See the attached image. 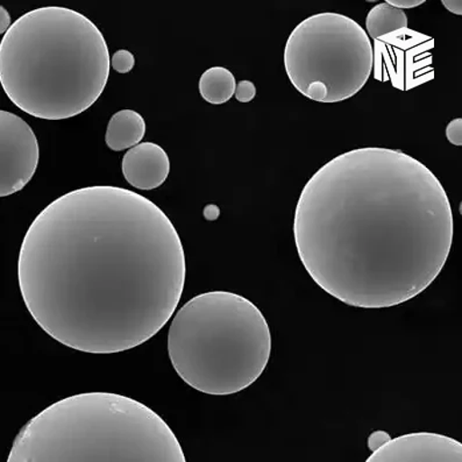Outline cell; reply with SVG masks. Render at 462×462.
<instances>
[{"label":"cell","instance_id":"9a60e30c","mask_svg":"<svg viewBox=\"0 0 462 462\" xmlns=\"http://www.w3.org/2000/svg\"><path fill=\"white\" fill-rule=\"evenodd\" d=\"M236 98L240 103H249L255 98L256 87L252 80L244 79L236 83Z\"/></svg>","mask_w":462,"mask_h":462},{"label":"cell","instance_id":"ba28073f","mask_svg":"<svg viewBox=\"0 0 462 462\" xmlns=\"http://www.w3.org/2000/svg\"><path fill=\"white\" fill-rule=\"evenodd\" d=\"M40 148L30 125L9 111H0V196L22 191L38 170Z\"/></svg>","mask_w":462,"mask_h":462},{"label":"cell","instance_id":"ffe728a7","mask_svg":"<svg viewBox=\"0 0 462 462\" xmlns=\"http://www.w3.org/2000/svg\"><path fill=\"white\" fill-rule=\"evenodd\" d=\"M443 5L446 7V10L452 12L453 14L461 15L462 14V2L461 0H444L441 2Z\"/></svg>","mask_w":462,"mask_h":462},{"label":"cell","instance_id":"2e32d148","mask_svg":"<svg viewBox=\"0 0 462 462\" xmlns=\"http://www.w3.org/2000/svg\"><path fill=\"white\" fill-rule=\"evenodd\" d=\"M445 134L449 143L454 146L460 147L462 144V119L451 120L446 126Z\"/></svg>","mask_w":462,"mask_h":462},{"label":"cell","instance_id":"5b68a950","mask_svg":"<svg viewBox=\"0 0 462 462\" xmlns=\"http://www.w3.org/2000/svg\"><path fill=\"white\" fill-rule=\"evenodd\" d=\"M167 347L184 383L207 395L227 396L251 387L266 371L272 332L263 311L246 297L208 291L176 312Z\"/></svg>","mask_w":462,"mask_h":462},{"label":"cell","instance_id":"30bf717a","mask_svg":"<svg viewBox=\"0 0 462 462\" xmlns=\"http://www.w3.org/2000/svg\"><path fill=\"white\" fill-rule=\"evenodd\" d=\"M122 171L132 187L143 191L154 190L170 176V156L158 143H142L124 155Z\"/></svg>","mask_w":462,"mask_h":462},{"label":"cell","instance_id":"3957f363","mask_svg":"<svg viewBox=\"0 0 462 462\" xmlns=\"http://www.w3.org/2000/svg\"><path fill=\"white\" fill-rule=\"evenodd\" d=\"M107 42L97 25L62 6L32 10L0 43V82L11 102L35 118L64 120L90 108L110 76Z\"/></svg>","mask_w":462,"mask_h":462},{"label":"cell","instance_id":"277c9868","mask_svg":"<svg viewBox=\"0 0 462 462\" xmlns=\"http://www.w3.org/2000/svg\"><path fill=\"white\" fill-rule=\"evenodd\" d=\"M178 437L142 402L106 392L67 397L32 418L7 462H186Z\"/></svg>","mask_w":462,"mask_h":462},{"label":"cell","instance_id":"52a82bcc","mask_svg":"<svg viewBox=\"0 0 462 462\" xmlns=\"http://www.w3.org/2000/svg\"><path fill=\"white\" fill-rule=\"evenodd\" d=\"M433 47L431 36L409 27L381 36L373 43L374 79L401 91L423 86L435 79Z\"/></svg>","mask_w":462,"mask_h":462},{"label":"cell","instance_id":"ac0fdd59","mask_svg":"<svg viewBox=\"0 0 462 462\" xmlns=\"http://www.w3.org/2000/svg\"><path fill=\"white\" fill-rule=\"evenodd\" d=\"M389 5L399 10L415 9L425 3V0H387Z\"/></svg>","mask_w":462,"mask_h":462},{"label":"cell","instance_id":"7c38bea8","mask_svg":"<svg viewBox=\"0 0 462 462\" xmlns=\"http://www.w3.org/2000/svg\"><path fill=\"white\" fill-rule=\"evenodd\" d=\"M236 80L227 68L217 66L208 68L200 76L199 89L205 102L212 106H222L236 94Z\"/></svg>","mask_w":462,"mask_h":462},{"label":"cell","instance_id":"44dd1931","mask_svg":"<svg viewBox=\"0 0 462 462\" xmlns=\"http://www.w3.org/2000/svg\"><path fill=\"white\" fill-rule=\"evenodd\" d=\"M219 214V208L215 204L208 205V207L204 208V217L208 220H216L218 218Z\"/></svg>","mask_w":462,"mask_h":462},{"label":"cell","instance_id":"7a4b0ae2","mask_svg":"<svg viewBox=\"0 0 462 462\" xmlns=\"http://www.w3.org/2000/svg\"><path fill=\"white\" fill-rule=\"evenodd\" d=\"M454 218L443 184L393 148L343 152L297 200L293 238L305 271L349 307L385 309L435 282L451 253Z\"/></svg>","mask_w":462,"mask_h":462},{"label":"cell","instance_id":"4fadbf2b","mask_svg":"<svg viewBox=\"0 0 462 462\" xmlns=\"http://www.w3.org/2000/svg\"><path fill=\"white\" fill-rule=\"evenodd\" d=\"M409 26L408 15L404 11L395 9L387 2L379 3L372 7L365 18V33L369 39H376Z\"/></svg>","mask_w":462,"mask_h":462},{"label":"cell","instance_id":"8fae6325","mask_svg":"<svg viewBox=\"0 0 462 462\" xmlns=\"http://www.w3.org/2000/svg\"><path fill=\"white\" fill-rule=\"evenodd\" d=\"M146 134V122L134 110H120L111 116L107 124L106 143L111 151L131 150L142 143Z\"/></svg>","mask_w":462,"mask_h":462},{"label":"cell","instance_id":"d6986e66","mask_svg":"<svg viewBox=\"0 0 462 462\" xmlns=\"http://www.w3.org/2000/svg\"><path fill=\"white\" fill-rule=\"evenodd\" d=\"M11 15L5 7L0 6V33L5 35L11 27Z\"/></svg>","mask_w":462,"mask_h":462},{"label":"cell","instance_id":"8992f818","mask_svg":"<svg viewBox=\"0 0 462 462\" xmlns=\"http://www.w3.org/2000/svg\"><path fill=\"white\" fill-rule=\"evenodd\" d=\"M284 68L304 97L319 103L345 102L359 94L373 74L372 40L347 15L313 14L289 35Z\"/></svg>","mask_w":462,"mask_h":462},{"label":"cell","instance_id":"6da1fadb","mask_svg":"<svg viewBox=\"0 0 462 462\" xmlns=\"http://www.w3.org/2000/svg\"><path fill=\"white\" fill-rule=\"evenodd\" d=\"M182 240L163 210L115 186L76 189L48 204L23 236L20 293L36 324L75 351L140 346L182 299Z\"/></svg>","mask_w":462,"mask_h":462},{"label":"cell","instance_id":"e0dca14e","mask_svg":"<svg viewBox=\"0 0 462 462\" xmlns=\"http://www.w3.org/2000/svg\"><path fill=\"white\" fill-rule=\"evenodd\" d=\"M391 439V435L385 431H375L373 432L368 438V448L371 449L372 453L379 449L381 446H383L387 441Z\"/></svg>","mask_w":462,"mask_h":462},{"label":"cell","instance_id":"9c48e42d","mask_svg":"<svg viewBox=\"0 0 462 462\" xmlns=\"http://www.w3.org/2000/svg\"><path fill=\"white\" fill-rule=\"evenodd\" d=\"M368 462H461L462 444L451 437L416 432L389 439Z\"/></svg>","mask_w":462,"mask_h":462},{"label":"cell","instance_id":"5bb4252c","mask_svg":"<svg viewBox=\"0 0 462 462\" xmlns=\"http://www.w3.org/2000/svg\"><path fill=\"white\" fill-rule=\"evenodd\" d=\"M111 66L116 72L120 74H127L135 66L134 55L127 50L116 51L111 59Z\"/></svg>","mask_w":462,"mask_h":462}]
</instances>
